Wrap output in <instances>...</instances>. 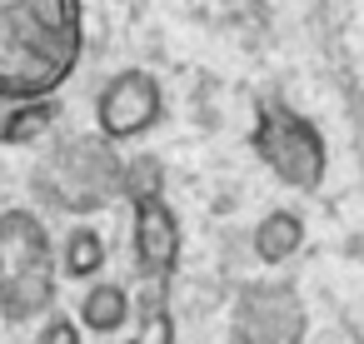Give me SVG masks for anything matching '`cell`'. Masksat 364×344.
Instances as JSON below:
<instances>
[{
    "instance_id": "1",
    "label": "cell",
    "mask_w": 364,
    "mask_h": 344,
    "mask_svg": "<svg viewBox=\"0 0 364 344\" xmlns=\"http://www.w3.org/2000/svg\"><path fill=\"white\" fill-rule=\"evenodd\" d=\"M85 45L80 0H0V100H55Z\"/></svg>"
},
{
    "instance_id": "2",
    "label": "cell",
    "mask_w": 364,
    "mask_h": 344,
    "mask_svg": "<svg viewBox=\"0 0 364 344\" xmlns=\"http://www.w3.org/2000/svg\"><path fill=\"white\" fill-rule=\"evenodd\" d=\"M55 240L36 210H0V319L36 324L55 309Z\"/></svg>"
},
{
    "instance_id": "3",
    "label": "cell",
    "mask_w": 364,
    "mask_h": 344,
    "mask_svg": "<svg viewBox=\"0 0 364 344\" xmlns=\"http://www.w3.org/2000/svg\"><path fill=\"white\" fill-rule=\"evenodd\" d=\"M250 150L259 155V165L279 185H289L299 195H314L329 175V145H324L319 125L309 115H299L294 105H284V100H259Z\"/></svg>"
},
{
    "instance_id": "4",
    "label": "cell",
    "mask_w": 364,
    "mask_h": 344,
    "mask_svg": "<svg viewBox=\"0 0 364 344\" xmlns=\"http://www.w3.org/2000/svg\"><path fill=\"white\" fill-rule=\"evenodd\" d=\"M120 165L125 160L115 155V145H105L100 135H85V140L60 145L41 165L36 190L65 215H95L110 200H120Z\"/></svg>"
},
{
    "instance_id": "5",
    "label": "cell",
    "mask_w": 364,
    "mask_h": 344,
    "mask_svg": "<svg viewBox=\"0 0 364 344\" xmlns=\"http://www.w3.org/2000/svg\"><path fill=\"white\" fill-rule=\"evenodd\" d=\"M304 334H309V309L294 284L255 279L235 294L230 344H304Z\"/></svg>"
},
{
    "instance_id": "6",
    "label": "cell",
    "mask_w": 364,
    "mask_h": 344,
    "mask_svg": "<svg viewBox=\"0 0 364 344\" xmlns=\"http://www.w3.org/2000/svg\"><path fill=\"white\" fill-rule=\"evenodd\" d=\"M160 120H165V85L140 65L115 70L95 95V130H100L105 145L145 140Z\"/></svg>"
},
{
    "instance_id": "7",
    "label": "cell",
    "mask_w": 364,
    "mask_h": 344,
    "mask_svg": "<svg viewBox=\"0 0 364 344\" xmlns=\"http://www.w3.org/2000/svg\"><path fill=\"white\" fill-rule=\"evenodd\" d=\"M130 264L140 279L150 284H165L180 264V215L170 200H155V205H140L135 220H130Z\"/></svg>"
},
{
    "instance_id": "8",
    "label": "cell",
    "mask_w": 364,
    "mask_h": 344,
    "mask_svg": "<svg viewBox=\"0 0 364 344\" xmlns=\"http://www.w3.org/2000/svg\"><path fill=\"white\" fill-rule=\"evenodd\" d=\"M130 314H135V299H130V289L115 284V279H95V284L80 294V304H75V324L90 329V334H120V329L130 324Z\"/></svg>"
},
{
    "instance_id": "9",
    "label": "cell",
    "mask_w": 364,
    "mask_h": 344,
    "mask_svg": "<svg viewBox=\"0 0 364 344\" xmlns=\"http://www.w3.org/2000/svg\"><path fill=\"white\" fill-rule=\"evenodd\" d=\"M299 249H304V220H299V210H269V215H259V225H255V259L284 264Z\"/></svg>"
},
{
    "instance_id": "10",
    "label": "cell",
    "mask_w": 364,
    "mask_h": 344,
    "mask_svg": "<svg viewBox=\"0 0 364 344\" xmlns=\"http://www.w3.org/2000/svg\"><path fill=\"white\" fill-rule=\"evenodd\" d=\"M55 259H60V274H70V279H95V274L105 269L110 249H105V235H100L95 225H75V230L60 240Z\"/></svg>"
},
{
    "instance_id": "11",
    "label": "cell",
    "mask_w": 364,
    "mask_h": 344,
    "mask_svg": "<svg viewBox=\"0 0 364 344\" xmlns=\"http://www.w3.org/2000/svg\"><path fill=\"white\" fill-rule=\"evenodd\" d=\"M165 190H170V175H165V160L160 155H130L125 165H120V200L125 205H155V200H165Z\"/></svg>"
},
{
    "instance_id": "12",
    "label": "cell",
    "mask_w": 364,
    "mask_h": 344,
    "mask_svg": "<svg viewBox=\"0 0 364 344\" xmlns=\"http://www.w3.org/2000/svg\"><path fill=\"white\" fill-rule=\"evenodd\" d=\"M55 115H60L55 100L6 105V110H0V145H36L46 130H55Z\"/></svg>"
},
{
    "instance_id": "13",
    "label": "cell",
    "mask_w": 364,
    "mask_h": 344,
    "mask_svg": "<svg viewBox=\"0 0 364 344\" xmlns=\"http://www.w3.org/2000/svg\"><path fill=\"white\" fill-rule=\"evenodd\" d=\"M175 314L165 309V304H150L140 319H135V334H130V344H175Z\"/></svg>"
},
{
    "instance_id": "14",
    "label": "cell",
    "mask_w": 364,
    "mask_h": 344,
    "mask_svg": "<svg viewBox=\"0 0 364 344\" xmlns=\"http://www.w3.org/2000/svg\"><path fill=\"white\" fill-rule=\"evenodd\" d=\"M36 344H85V329L75 324V314L50 309V314L41 319V329H36Z\"/></svg>"
}]
</instances>
